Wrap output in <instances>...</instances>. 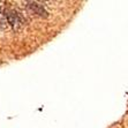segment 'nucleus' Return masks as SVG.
<instances>
[{
    "instance_id": "f257e3e1",
    "label": "nucleus",
    "mask_w": 128,
    "mask_h": 128,
    "mask_svg": "<svg viewBox=\"0 0 128 128\" xmlns=\"http://www.w3.org/2000/svg\"><path fill=\"white\" fill-rule=\"evenodd\" d=\"M5 13H6L8 26L14 31H18L24 27V18L18 12H16L14 9H7V10H5Z\"/></svg>"
},
{
    "instance_id": "f03ea898",
    "label": "nucleus",
    "mask_w": 128,
    "mask_h": 128,
    "mask_svg": "<svg viewBox=\"0 0 128 128\" xmlns=\"http://www.w3.org/2000/svg\"><path fill=\"white\" fill-rule=\"evenodd\" d=\"M27 8L29 9L30 12H32L34 14H36L37 16H40V18H48V10L45 9V7L43 6L42 4H39V2H36V1H28Z\"/></svg>"
},
{
    "instance_id": "7ed1b4c3",
    "label": "nucleus",
    "mask_w": 128,
    "mask_h": 128,
    "mask_svg": "<svg viewBox=\"0 0 128 128\" xmlns=\"http://www.w3.org/2000/svg\"><path fill=\"white\" fill-rule=\"evenodd\" d=\"M8 26V21L6 18V13L5 10L0 9V29H5Z\"/></svg>"
}]
</instances>
